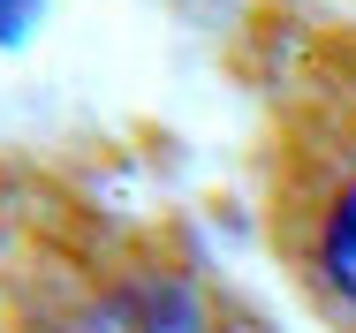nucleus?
Returning <instances> with one entry per match:
<instances>
[{"label":"nucleus","instance_id":"obj_1","mask_svg":"<svg viewBox=\"0 0 356 333\" xmlns=\"http://www.w3.org/2000/svg\"><path fill=\"white\" fill-rule=\"evenodd\" d=\"M76 333H205V311L175 280H129V288L99 295Z\"/></svg>","mask_w":356,"mask_h":333},{"label":"nucleus","instance_id":"obj_3","mask_svg":"<svg viewBox=\"0 0 356 333\" xmlns=\"http://www.w3.org/2000/svg\"><path fill=\"white\" fill-rule=\"evenodd\" d=\"M8 8H15V0H0V15H8Z\"/></svg>","mask_w":356,"mask_h":333},{"label":"nucleus","instance_id":"obj_2","mask_svg":"<svg viewBox=\"0 0 356 333\" xmlns=\"http://www.w3.org/2000/svg\"><path fill=\"white\" fill-rule=\"evenodd\" d=\"M318 266H326V280L341 288L356 303V182L334 197V212H326V235H318Z\"/></svg>","mask_w":356,"mask_h":333}]
</instances>
